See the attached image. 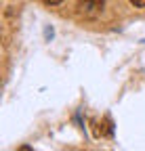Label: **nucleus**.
I'll list each match as a JSON object with an SVG mask.
<instances>
[{
  "label": "nucleus",
  "instance_id": "1",
  "mask_svg": "<svg viewBox=\"0 0 145 151\" xmlns=\"http://www.w3.org/2000/svg\"><path fill=\"white\" fill-rule=\"evenodd\" d=\"M105 0H78V11L84 17H95L103 11Z\"/></svg>",
  "mask_w": 145,
  "mask_h": 151
},
{
  "label": "nucleus",
  "instance_id": "2",
  "mask_svg": "<svg viewBox=\"0 0 145 151\" xmlns=\"http://www.w3.org/2000/svg\"><path fill=\"white\" fill-rule=\"evenodd\" d=\"M42 2L46 4V6H57V4H61L63 0H42Z\"/></svg>",
  "mask_w": 145,
  "mask_h": 151
},
{
  "label": "nucleus",
  "instance_id": "3",
  "mask_svg": "<svg viewBox=\"0 0 145 151\" xmlns=\"http://www.w3.org/2000/svg\"><path fill=\"white\" fill-rule=\"evenodd\" d=\"M128 2H131L133 6H139V9H143V6H145V0H128Z\"/></svg>",
  "mask_w": 145,
  "mask_h": 151
}]
</instances>
